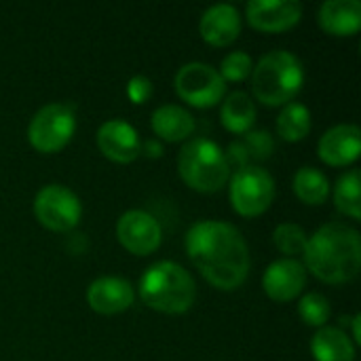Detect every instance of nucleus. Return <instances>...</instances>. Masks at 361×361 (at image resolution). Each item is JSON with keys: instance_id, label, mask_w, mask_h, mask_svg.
I'll return each mask as SVG.
<instances>
[{"instance_id": "obj_1", "label": "nucleus", "mask_w": 361, "mask_h": 361, "mask_svg": "<svg viewBox=\"0 0 361 361\" xmlns=\"http://www.w3.org/2000/svg\"><path fill=\"white\" fill-rule=\"evenodd\" d=\"M186 254L195 269L216 290L233 292L250 275V247L228 222L201 220L186 233Z\"/></svg>"}, {"instance_id": "obj_2", "label": "nucleus", "mask_w": 361, "mask_h": 361, "mask_svg": "<svg viewBox=\"0 0 361 361\" xmlns=\"http://www.w3.org/2000/svg\"><path fill=\"white\" fill-rule=\"evenodd\" d=\"M302 258L305 269L319 281L332 286L349 283L361 269L360 233L343 222H328L309 237Z\"/></svg>"}, {"instance_id": "obj_3", "label": "nucleus", "mask_w": 361, "mask_h": 361, "mask_svg": "<svg viewBox=\"0 0 361 361\" xmlns=\"http://www.w3.org/2000/svg\"><path fill=\"white\" fill-rule=\"evenodd\" d=\"M140 298L142 302L165 315L186 313L197 298V286L192 275L171 260L154 262L140 277Z\"/></svg>"}, {"instance_id": "obj_4", "label": "nucleus", "mask_w": 361, "mask_h": 361, "mask_svg": "<svg viewBox=\"0 0 361 361\" xmlns=\"http://www.w3.org/2000/svg\"><path fill=\"white\" fill-rule=\"evenodd\" d=\"M305 85V68L290 51H271L252 70V93L264 106H288Z\"/></svg>"}, {"instance_id": "obj_5", "label": "nucleus", "mask_w": 361, "mask_h": 361, "mask_svg": "<svg viewBox=\"0 0 361 361\" xmlns=\"http://www.w3.org/2000/svg\"><path fill=\"white\" fill-rule=\"evenodd\" d=\"M180 178L197 192H218L231 178V165L224 150L209 137L186 142L178 154Z\"/></svg>"}, {"instance_id": "obj_6", "label": "nucleus", "mask_w": 361, "mask_h": 361, "mask_svg": "<svg viewBox=\"0 0 361 361\" xmlns=\"http://www.w3.org/2000/svg\"><path fill=\"white\" fill-rule=\"evenodd\" d=\"M76 131V114L68 104H47L30 121L27 140L34 150L53 154L66 148Z\"/></svg>"}, {"instance_id": "obj_7", "label": "nucleus", "mask_w": 361, "mask_h": 361, "mask_svg": "<svg viewBox=\"0 0 361 361\" xmlns=\"http://www.w3.org/2000/svg\"><path fill=\"white\" fill-rule=\"evenodd\" d=\"M228 195H231L233 209L239 216L256 218V216L264 214L275 199L273 176L258 165L241 167L231 178Z\"/></svg>"}, {"instance_id": "obj_8", "label": "nucleus", "mask_w": 361, "mask_h": 361, "mask_svg": "<svg viewBox=\"0 0 361 361\" xmlns=\"http://www.w3.org/2000/svg\"><path fill=\"white\" fill-rule=\"evenodd\" d=\"M36 220L55 233H70L78 226L82 216L80 199L63 184L42 186L34 197Z\"/></svg>"}, {"instance_id": "obj_9", "label": "nucleus", "mask_w": 361, "mask_h": 361, "mask_svg": "<svg viewBox=\"0 0 361 361\" xmlns=\"http://www.w3.org/2000/svg\"><path fill=\"white\" fill-rule=\"evenodd\" d=\"M173 87L180 99L201 110L220 104L226 93V82L220 72L201 61L184 63L173 78Z\"/></svg>"}, {"instance_id": "obj_10", "label": "nucleus", "mask_w": 361, "mask_h": 361, "mask_svg": "<svg viewBox=\"0 0 361 361\" xmlns=\"http://www.w3.org/2000/svg\"><path fill=\"white\" fill-rule=\"evenodd\" d=\"M118 243L133 256L152 254L163 241V228L159 220L144 209H129L116 224Z\"/></svg>"}, {"instance_id": "obj_11", "label": "nucleus", "mask_w": 361, "mask_h": 361, "mask_svg": "<svg viewBox=\"0 0 361 361\" xmlns=\"http://www.w3.org/2000/svg\"><path fill=\"white\" fill-rule=\"evenodd\" d=\"M245 17L254 30L277 34L300 21L302 4L296 0H252L245 6Z\"/></svg>"}, {"instance_id": "obj_12", "label": "nucleus", "mask_w": 361, "mask_h": 361, "mask_svg": "<svg viewBox=\"0 0 361 361\" xmlns=\"http://www.w3.org/2000/svg\"><path fill=\"white\" fill-rule=\"evenodd\" d=\"M307 286V269L296 258H281L267 267L262 275V288L275 302L294 300Z\"/></svg>"}, {"instance_id": "obj_13", "label": "nucleus", "mask_w": 361, "mask_h": 361, "mask_svg": "<svg viewBox=\"0 0 361 361\" xmlns=\"http://www.w3.org/2000/svg\"><path fill=\"white\" fill-rule=\"evenodd\" d=\"M97 146L106 159L114 163H131L140 157L142 142L127 121L112 118L97 129Z\"/></svg>"}, {"instance_id": "obj_14", "label": "nucleus", "mask_w": 361, "mask_h": 361, "mask_svg": "<svg viewBox=\"0 0 361 361\" xmlns=\"http://www.w3.org/2000/svg\"><path fill=\"white\" fill-rule=\"evenodd\" d=\"M135 300L133 286L121 277H99L87 288V305L99 315H116L131 309Z\"/></svg>"}, {"instance_id": "obj_15", "label": "nucleus", "mask_w": 361, "mask_h": 361, "mask_svg": "<svg viewBox=\"0 0 361 361\" xmlns=\"http://www.w3.org/2000/svg\"><path fill=\"white\" fill-rule=\"evenodd\" d=\"M361 131L357 125H336L328 129L317 146L319 159L330 167H345L360 159Z\"/></svg>"}, {"instance_id": "obj_16", "label": "nucleus", "mask_w": 361, "mask_h": 361, "mask_svg": "<svg viewBox=\"0 0 361 361\" xmlns=\"http://www.w3.org/2000/svg\"><path fill=\"white\" fill-rule=\"evenodd\" d=\"M201 38L212 47H228L239 38L241 32V13L233 4H214L209 6L199 21Z\"/></svg>"}, {"instance_id": "obj_17", "label": "nucleus", "mask_w": 361, "mask_h": 361, "mask_svg": "<svg viewBox=\"0 0 361 361\" xmlns=\"http://www.w3.org/2000/svg\"><path fill=\"white\" fill-rule=\"evenodd\" d=\"M317 21L326 34L353 36L361 27L360 0H328L322 4Z\"/></svg>"}, {"instance_id": "obj_18", "label": "nucleus", "mask_w": 361, "mask_h": 361, "mask_svg": "<svg viewBox=\"0 0 361 361\" xmlns=\"http://www.w3.org/2000/svg\"><path fill=\"white\" fill-rule=\"evenodd\" d=\"M150 123H152V131L157 140H163V142H184L195 131L192 114L186 108L176 106V104L159 106L152 112Z\"/></svg>"}, {"instance_id": "obj_19", "label": "nucleus", "mask_w": 361, "mask_h": 361, "mask_svg": "<svg viewBox=\"0 0 361 361\" xmlns=\"http://www.w3.org/2000/svg\"><path fill=\"white\" fill-rule=\"evenodd\" d=\"M311 353L315 361H355V345L347 332L324 326L311 341Z\"/></svg>"}, {"instance_id": "obj_20", "label": "nucleus", "mask_w": 361, "mask_h": 361, "mask_svg": "<svg viewBox=\"0 0 361 361\" xmlns=\"http://www.w3.org/2000/svg\"><path fill=\"white\" fill-rule=\"evenodd\" d=\"M220 123L224 129L237 135H245L252 131L256 123V104L245 91H235L222 99L220 106Z\"/></svg>"}, {"instance_id": "obj_21", "label": "nucleus", "mask_w": 361, "mask_h": 361, "mask_svg": "<svg viewBox=\"0 0 361 361\" xmlns=\"http://www.w3.org/2000/svg\"><path fill=\"white\" fill-rule=\"evenodd\" d=\"M294 192L307 205H322L330 195V180L315 167H300L294 176Z\"/></svg>"}, {"instance_id": "obj_22", "label": "nucleus", "mask_w": 361, "mask_h": 361, "mask_svg": "<svg viewBox=\"0 0 361 361\" xmlns=\"http://www.w3.org/2000/svg\"><path fill=\"white\" fill-rule=\"evenodd\" d=\"M311 131V110L305 104L290 102L277 116V133L286 142H300Z\"/></svg>"}, {"instance_id": "obj_23", "label": "nucleus", "mask_w": 361, "mask_h": 361, "mask_svg": "<svg viewBox=\"0 0 361 361\" xmlns=\"http://www.w3.org/2000/svg\"><path fill=\"white\" fill-rule=\"evenodd\" d=\"M334 203L336 209L353 220L361 218V199H360V171L351 169L345 176L338 178L334 186Z\"/></svg>"}, {"instance_id": "obj_24", "label": "nucleus", "mask_w": 361, "mask_h": 361, "mask_svg": "<svg viewBox=\"0 0 361 361\" xmlns=\"http://www.w3.org/2000/svg\"><path fill=\"white\" fill-rule=\"evenodd\" d=\"M273 241H275L277 250L281 254H286V258H296V256H300L305 252L307 241H309V235L305 233L302 226L292 224V222H286V224H279L275 228Z\"/></svg>"}, {"instance_id": "obj_25", "label": "nucleus", "mask_w": 361, "mask_h": 361, "mask_svg": "<svg viewBox=\"0 0 361 361\" xmlns=\"http://www.w3.org/2000/svg\"><path fill=\"white\" fill-rule=\"evenodd\" d=\"M330 313H332L330 302L322 294L311 292V294L302 296L300 302H298V315L311 328H324L328 324V319H330Z\"/></svg>"}, {"instance_id": "obj_26", "label": "nucleus", "mask_w": 361, "mask_h": 361, "mask_svg": "<svg viewBox=\"0 0 361 361\" xmlns=\"http://www.w3.org/2000/svg\"><path fill=\"white\" fill-rule=\"evenodd\" d=\"M239 146L243 148V154H245L247 163L252 165V161H267L273 154L275 142L269 131L260 129V131H247L239 140Z\"/></svg>"}, {"instance_id": "obj_27", "label": "nucleus", "mask_w": 361, "mask_h": 361, "mask_svg": "<svg viewBox=\"0 0 361 361\" xmlns=\"http://www.w3.org/2000/svg\"><path fill=\"white\" fill-rule=\"evenodd\" d=\"M252 70H254V61L247 53L243 51H233L228 53L222 63H220V76L222 80H231V82H239V80H245L247 76H252Z\"/></svg>"}, {"instance_id": "obj_28", "label": "nucleus", "mask_w": 361, "mask_h": 361, "mask_svg": "<svg viewBox=\"0 0 361 361\" xmlns=\"http://www.w3.org/2000/svg\"><path fill=\"white\" fill-rule=\"evenodd\" d=\"M127 97L133 104H146L152 97V82H150V78H146L142 74L133 76L127 82Z\"/></svg>"}, {"instance_id": "obj_29", "label": "nucleus", "mask_w": 361, "mask_h": 361, "mask_svg": "<svg viewBox=\"0 0 361 361\" xmlns=\"http://www.w3.org/2000/svg\"><path fill=\"white\" fill-rule=\"evenodd\" d=\"M140 154L150 157V159L163 157V144H161L157 137H154V140H146V142H142V146H140Z\"/></svg>"}]
</instances>
